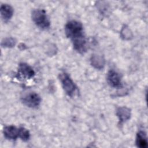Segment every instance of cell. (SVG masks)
Wrapping results in <instances>:
<instances>
[{"label":"cell","instance_id":"14","mask_svg":"<svg viewBox=\"0 0 148 148\" xmlns=\"http://www.w3.org/2000/svg\"><path fill=\"white\" fill-rule=\"evenodd\" d=\"M16 43V40L14 38L9 37L5 38L1 42V46L3 47L11 48L15 46Z\"/></svg>","mask_w":148,"mask_h":148},{"label":"cell","instance_id":"1","mask_svg":"<svg viewBox=\"0 0 148 148\" xmlns=\"http://www.w3.org/2000/svg\"><path fill=\"white\" fill-rule=\"evenodd\" d=\"M66 36L71 40L84 36L83 27L82 23L76 20L68 21L65 27Z\"/></svg>","mask_w":148,"mask_h":148},{"label":"cell","instance_id":"15","mask_svg":"<svg viewBox=\"0 0 148 148\" xmlns=\"http://www.w3.org/2000/svg\"><path fill=\"white\" fill-rule=\"evenodd\" d=\"M122 31L125 32V33L121 32V36H122V38H124V39H129L130 38V37L132 36V34L130 32V29L128 28V27H126L125 26V27H123L122 29Z\"/></svg>","mask_w":148,"mask_h":148},{"label":"cell","instance_id":"4","mask_svg":"<svg viewBox=\"0 0 148 148\" xmlns=\"http://www.w3.org/2000/svg\"><path fill=\"white\" fill-rule=\"evenodd\" d=\"M23 103L27 107L31 108H38L41 102L40 97L35 92H29L21 97Z\"/></svg>","mask_w":148,"mask_h":148},{"label":"cell","instance_id":"3","mask_svg":"<svg viewBox=\"0 0 148 148\" xmlns=\"http://www.w3.org/2000/svg\"><path fill=\"white\" fill-rule=\"evenodd\" d=\"M59 78L65 93L70 97L73 95L77 87L70 76L66 72H62L60 74Z\"/></svg>","mask_w":148,"mask_h":148},{"label":"cell","instance_id":"5","mask_svg":"<svg viewBox=\"0 0 148 148\" xmlns=\"http://www.w3.org/2000/svg\"><path fill=\"white\" fill-rule=\"evenodd\" d=\"M106 80L109 85L113 88H119L122 87L121 76L117 72L113 69H110L108 71Z\"/></svg>","mask_w":148,"mask_h":148},{"label":"cell","instance_id":"2","mask_svg":"<svg viewBox=\"0 0 148 148\" xmlns=\"http://www.w3.org/2000/svg\"><path fill=\"white\" fill-rule=\"evenodd\" d=\"M32 20L35 24L42 29H46L50 27V21L43 9H35L32 12Z\"/></svg>","mask_w":148,"mask_h":148},{"label":"cell","instance_id":"10","mask_svg":"<svg viewBox=\"0 0 148 148\" xmlns=\"http://www.w3.org/2000/svg\"><path fill=\"white\" fill-rule=\"evenodd\" d=\"M0 11L1 18L5 23L9 21L13 16V9L8 4H2L1 6Z\"/></svg>","mask_w":148,"mask_h":148},{"label":"cell","instance_id":"6","mask_svg":"<svg viewBox=\"0 0 148 148\" xmlns=\"http://www.w3.org/2000/svg\"><path fill=\"white\" fill-rule=\"evenodd\" d=\"M116 116L119 119V124H123L128 121L131 116V112L130 108L126 106H121L116 109Z\"/></svg>","mask_w":148,"mask_h":148},{"label":"cell","instance_id":"7","mask_svg":"<svg viewBox=\"0 0 148 148\" xmlns=\"http://www.w3.org/2000/svg\"><path fill=\"white\" fill-rule=\"evenodd\" d=\"M74 49L80 54H84L88 49L87 42L85 36H82L72 40Z\"/></svg>","mask_w":148,"mask_h":148},{"label":"cell","instance_id":"9","mask_svg":"<svg viewBox=\"0 0 148 148\" xmlns=\"http://www.w3.org/2000/svg\"><path fill=\"white\" fill-rule=\"evenodd\" d=\"M3 133L7 139L15 140L18 137V128L14 125H8L4 127Z\"/></svg>","mask_w":148,"mask_h":148},{"label":"cell","instance_id":"13","mask_svg":"<svg viewBox=\"0 0 148 148\" xmlns=\"http://www.w3.org/2000/svg\"><path fill=\"white\" fill-rule=\"evenodd\" d=\"M18 137L23 141H27L29 139L30 133L29 131L24 127L18 128Z\"/></svg>","mask_w":148,"mask_h":148},{"label":"cell","instance_id":"12","mask_svg":"<svg viewBox=\"0 0 148 148\" xmlns=\"http://www.w3.org/2000/svg\"><path fill=\"white\" fill-rule=\"evenodd\" d=\"M90 61L91 65L97 69H101L105 65V59L102 56L97 54L92 55Z\"/></svg>","mask_w":148,"mask_h":148},{"label":"cell","instance_id":"11","mask_svg":"<svg viewBox=\"0 0 148 148\" xmlns=\"http://www.w3.org/2000/svg\"><path fill=\"white\" fill-rule=\"evenodd\" d=\"M136 145L140 148H146L147 146V140L146 133L142 130L138 131L136 136Z\"/></svg>","mask_w":148,"mask_h":148},{"label":"cell","instance_id":"8","mask_svg":"<svg viewBox=\"0 0 148 148\" xmlns=\"http://www.w3.org/2000/svg\"><path fill=\"white\" fill-rule=\"evenodd\" d=\"M18 73L24 78L31 79L35 76V71L27 64L21 62L19 64L18 68Z\"/></svg>","mask_w":148,"mask_h":148}]
</instances>
